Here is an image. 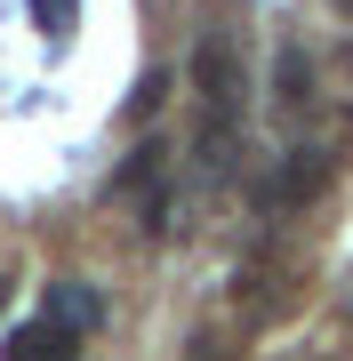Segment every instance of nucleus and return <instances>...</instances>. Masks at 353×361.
<instances>
[{
	"label": "nucleus",
	"instance_id": "nucleus-1",
	"mask_svg": "<svg viewBox=\"0 0 353 361\" xmlns=\"http://www.w3.org/2000/svg\"><path fill=\"white\" fill-rule=\"evenodd\" d=\"M193 97H201V161L233 169V145H241V97H249V73H241V49L225 32H201L193 49Z\"/></svg>",
	"mask_w": 353,
	"mask_h": 361
},
{
	"label": "nucleus",
	"instance_id": "nucleus-2",
	"mask_svg": "<svg viewBox=\"0 0 353 361\" xmlns=\"http://www.w3.org/2000/svg\"><path fill=\"white\" fill-rule=\"evenodd\" d=\"M321 185H329V161L321 153H289L273 169V185H265V201H273V209H297V201H314Z\"/></svg>",
	"mask_w": 353,
	"mask_h": 361
},
{
	"label": "nucleus",
	"instance_id": "nucleus-3",
	"mask_svg": "<svg viewBox=\"0 0 353 361\" xmlns=\"http://www.w3.org/2000/svg\"><path fill=\"white\" fill-rule=\"evenodd\" d=\"M49 322L65 329V337H80V329L105 322V305H97V289H89V281H49Z\"/></svg>",
	"mask_w": 353,
	"mask_h": 361
},
{
	"label": "nucleus",
	"instance_id": "nucleus-4",
	"mask_svg": "<svg viewBox=\"0 0 353 361\" xmlns=\"http://www.w3.org/2000/svg\"><path fill=\"white\" fill-rule=\"evenodd\" d=\"M8 361H73V337L40 313V322H25V329H8Z\"/></svg>",
	"mask_w": 353,
	"mask_h": 361
},
{
	"label": "nucleus",
	"instance_id": "nucleus-5",
	"mask_svg": "<svg viewBox=\"0 0 353 361\" xmlns=\"http://www.w3.org/2000/svg\"><path fill=\"white\" fill-rule=\"evenodd\" d=\"M273 97H281V113H297V104L314 97V65H305V49H281V56H273Z\"/></svg>",
	"mask_w": 353,
	"mask_h": 361
},
{
	"label": "nucleus",
	"instance_id": "nucleus-6",
	"mask_svg": "<svg viewBox=\"0 0 353 361\" xmlns=\"http://www.w3.org/2000/svg\"><path fill=\"white\" fill-rule=\"evenodd\" d=\"M161 161H169V153H161V145H137V153H129V169H120L113 185H120V193H144V185L161 177Z\"/></svg>",
	"mask_w": 353,
	"mask_h": 361
},
{
	"label": "nucleus",
	"instance_id": "nucleus-7",
	"mask_svg": "<svg viewBox=\"0 0 353 361\" xmlns=\"http://www.w3.org/2000/svg\"><path fill=\"white\" fill-rule=\"evenodd\" d=\"M32 25L49 32V40H65V32L80 25V0H32Z\"/></svg>",
	"mask_w": 353,
	"mask_h": 361
},
{
	"label": "nucleus",
	"instance_id": "nucleus-8",
	"mask_svg": "<svg viewBox=\"0 0 353 361\" xmlns=\"http://www.w3.org/2000/svg\"><path fill=\"white\" fill-rule=\"evenodd\" d=\"M161 97H169V73L153 65V73H144L137 89H129V121H153V113H161Z\"/></svg>",
	"mask_w": 353,
	"mask_h": 361
},
{
	"label": "nucleus",
	"instance_id": "nucleus-9",
	"mask_svg": "<svg viewBox=\"0 0 353 361\" xmlns=\"http://www.w3.org/2000/svg\"><path fill=\"white\" fill-rule=\"evenodd\" d=\"M185 361H225V353H217V337H193V345H185Z\"/></svg>",
	"mask_w": 353,
	"mask_h": 361
},
{
	"label": "nucleus",
	"instance_id": "nucleus-10",
	"mask_svg": "<svg viewBox=\"0 0 353 361\" xmlns=\"http://www.w3.org/2000/svg\"><path fill=\"white\" fill-rule=\"evenodd\" d=\"M337 16H345V25H353V0H337Z\"/></svg>",
	"mask_w": 353,
	"mask_h": 361
},
{
	"label": "nucleus",
	"instance_id": "nucleus-11",
	"mask_svg": "<svg viewBox=\"0 0 353 361\" xmlns=\"http://www.w3.org/2000/svg\"><path fill=\"white\" fill-rule=\"evenodd\" d=\"M0 297H8V289H0Z\"/></svg>",
	"mask_w": 353,
	"mask_h": 361
}]
</instances>
